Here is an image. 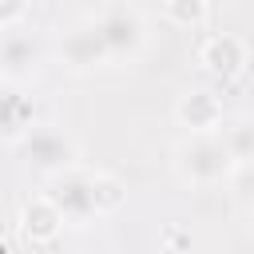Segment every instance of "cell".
I'll return each mask as SVG.
<instances>
[{
	"mask_svg": "<svg viewBox=\"0 0 254 254\" xmlns=\"http://www.w3.org/2000/svg\"><path fill=\"white\" fill-rule=\"evenodd\" d=\"M175 175L190 187H214L238 175V163L222 135H190L175 147Z\"/></svg>",
	"mask_w": 254,
	"mask_h": 254,
	"instance_id": "6da1fadb",
	"label": "cell"
},
{
	"mask_svg": "<svg viewBox=\"0 0 254 254\" xmlns=\"http://www.w3.org/2000/svg\"><path fill=\"white\" fill-rule=\"evenodd\" d=\"M95 24H99V32H103V44H107V52H111V64L135 60V56L143 52V44H147V20H143V12L131 8V4H107V8H99Z\"/></svg>",
	"mask_w": 254,
	"mask_h": 254,
	"instance_id": "7a4b0ae2",
	"label": "cell"
},
{
	"mask_svg": "<svg viewBox=\"0 0 254 254\" xmlns=\"http://www.w3.org/2000/svg\"><path fill=\"white\" fill-rule=\"evenodd\" d=\"M20 147H24V159H28L40 175H48V179L79 167V147H75V139L64 135V131H56V127H36Z\"/></svg>",
	"mask_w": 254,
	"mask_h": 254,
	"instance_id": "3957f363",
	"label": "cell"
},
{
	"mask_svg": "<svg viewBox=\"0 0 254 254\" xmlns=\"http://www.w3.org/2000/svg\"><path fill=\"white\" fill-rule=\"evenodd\" d=\"M48 198L64 210L67 222H91V218H99V206H95V171L75 167V171L56 175L52 187H48Z\"/></svg>",
	"mask_w": 254,
	"mask_h": 254,
	"instance_id": "277c9868",
	"label": "cell"
},
{
	"mask_svg": "<svg viewBox=\"0 0 254 254\" xmlns=\"http://www.w3.org/2000/svg\"><path fill=\"white\" fill-rule=\"evenodd\" d=\"M198 64L214 75V79H234L242 75V67L250 64V48L242 36L234 32H214L198 44Z\"/></svg>",
	"mask_w": 254,
	"mask_h": 254,
	"instance_id": "5b68a950",
	"label": "cell"
},
{
	"mask_svg": "<svg viewBox=\"0 0 254 254\" xmlns=\"http://www.w3.org/2000/svg\"><path fill=\"white\" fill-rule=\"evenodd\" d=\"M60 60H64L67 67H75V71L111 64V52H107V44H103L99 24L91 20V24H79V28L64 32V40H60Z\"/></svg>",
	"mask_w": 254,
	"mask_h": 254,
	"instance_id": "8992f818",
	"label": "cell"
},
{
	"mask_svg": "<svg viewBox=\"0 0 254 254\" xmlns=\"http://www.w3.org/2000/svg\"><path fill=\"white\" fill-rule=\"evenodd\" d=\"M175 119L183 127H190V135H218L222 131V99L206 87L183 91L175 103Z\"/></svg>",
	"mask_w": 254,
	"mask_h": 254,
	"instance_id": "52a82bcc",
	"label": "cell"
},
{
	"mask_svg": "<svg viewBox=\"0 0 254 254\" xmlns=\"http://www.w3.org/2000/svg\"><path fill=\"white\" fill-rule=\"evenodd\" d=\"M36 64H40V44L32 40V32H24V28L4 32V40H0V71H4V83L16 87L20 79H28L36 71Z\"/></svg>",
	"mask_w": 254,
	"mask_h": 254,
	"instance_id": "ba28073f",
	"label": "cell"
},
{
	"mask_svg": "<svg viewBox=\"0 0 254 254\" xmlns=\"http://www.w3.org/2000/svg\"><path fill=\"white\" fill-rule=\"evenodd\" d=\"M64 210L48 198V194H32L24 206H20V234L28 238V242H52V238H60V230H64Z\"/></svg>",
	"mask_w": 254,
	"mask_h": 254,
	"instance_id": "9c48e42d",
	"label": "cell"
},
{
	"mask_svg": "<svg viewBox=\"0 0 254 254\" xmlns=\"http://www.w3.org/2000/svg\"><path fill=\"white\" fill-rule=\"evenodd\" d=\"M32 115H36L32 95H20L16 87H8L4 107H0V127H4V143H8V147H20V143L36 131V127H32Z\"/></svg>",
	"mask_w": 254,
	"mask_h": 254,
	"instance_id": "30bf717a",
	"label": "cell"
},
{
	"mask_svg": "<svg viewBox=\"0 0 254 254\" xmlns=\"http://www.w3.org/2000/svg\"><path fill=\"white\" fill-rule=\"evenodd\" d=\"M218 135L230 147V155H234L238 167H254V115H234Z\"/></svg>",
	"mask_w": 254,
	"mask_h": 254,
	"instance_id": "8fae6325",
	"label": "cell"
},
{
	"mask_svg": "<svg viewBox=\"0 0 254 254\" xmlns=\"http://www.w3.org/2000/svg\"><path fill=\"white\" fill-rule=\"evenodd\" d=\"M159 16L179 24V28H198V24L210 20V4H202V0H171V4L159 8Z\"/></svg>",
	"mask_w": 254,
	"mask_h": 254,
	"instance_id": "7c38bea8",
	"label": "cell"
},
{
	"mask_svg": "<svg viewBox=\"0 0 254 254\" xmlns=\"http://www.w3.org/2000/svg\"><path fill=\"white\" fill-rule=\"evenodd\" d=\"M123 198H127L123 183H119L115 175L95 171V206H99V218H103V214H115V210L123 206Z\"/></svg>",
	"mask_w": 254,
	"mask_h": 254,
	"instance_id": "4fadbf2b",
	"label": "cell"
},
{
	"mask_svg": "<svg viewBox=\"0 0 254 254\" xmlns=\"http://www.w3.org/2000/svg\"><path fill=\"white\" fill-rule=\"evenodd\" d=\"M246 226H250V238H254V202H250V210H246Z\"/></svg>",
	"mask_w": 254,
	"mask_h": 254,
	"instance_id": "5bb4252c",
	"label": "cell"
}]
</instances>
